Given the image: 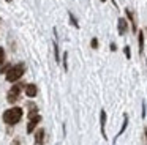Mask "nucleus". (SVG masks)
<instances>
[{"mask_svg": "<svg viewBox=\"0 0 147 145\" xmlns=\"http://www.w3.org/2000/svg\"><path fill=\"white\" fill-rule=\"evenodd\" d=\"M125 13H127V17L130 19V22H131V28H133V32H138V25H136V17H134L133 11H131V9H125Z\"/></svg>", "mask_w": 147, "mask_h": 145, "instance_id": "9", "label": "nucleus"}, {"mask_svg": "<svg viewBox=\"0 0 147 145\" xmlns=\"http://www.w3.org/2000/svg\"><path fill=\"white\" fill-rule=\"evenodd\" d=\"M13 145H19V142H18V140H14V142H13Z\"/></svg>", "mask_w": 147, "mask_h": 145, "instance_id": "20", "label": "nucleus"}, {"mask_svg": "<svg viewBox=\"0 0 147 145\" xmlns=\"http://www.w3.org/2000/svg\"><path fill=\"white\" fill-rule=\"evenodd\" d=\"M90 46H92V49H98V40H96V38H92Z\"/></svg>", "mask_w": 147, "mask_h": 145, "instance_id": "16", "label": "nucleus"}, {"mask_svg": "<svg viewBox=\"0 0 147 145\" xmlns=\"http://www.w3.org/2000/svg\"><path fill=\"white\" fill-rule=\"evenodd\" d=\"M68 16H70V22H71V25H73V27H79V24H78V19L74 17L73 16V13H68Z\"/></svg>", "mask_w": 147, "mask_h": 145, "instance_id": "13", "label": "nucleus"}, {"mask_svg": "<svg viewBox=\"0 0 147 145\" xmlns=\"http://www.w3.org/2000/svg\"><path fill=\"white\" fill-rule=\"evenodd\" d=\"M40 122H41V117H40L38 112L29 113V125H27V132H29V134H32V132L36 129V126H38Z\"/></svg>", "mask_w": 147, "mask_h": 145, "instance_id": "4", "label": "nucleus"}, {"mask_svg": "<svg viewBox=\"0 0 147 145\" xmlns=\"http://www.w3.org/2000/svg\"><path fill=\"white\" fill-rule=\"evenodd\" d=\"M63 69L68 71V52H63Z\"/></svg>", "mask_w": 147, "mask_h": 145, "instance_id": "14", "label": "nucleus"}, {"mask_svg": "<svg viewBox=\"0 0 147 145\" xmlns=\"http://www.w3.org/2000/svg\"><path fill=\"white\" fill-rule=\"evenodd\" d=\"M45 136H46L45 129L40 128L38 131L35 132V145H45Z\"/></svg>", "mask_w": 147, "mask_h": 145, "instance_id": "8", "label": "nucleus"}, {"mask_svg": "<svg viewBox=\"0 0 147 145\" xmlns=\"http://www.w3.org/2000/svg\"><path fill=\"white\" fill-rule=\"evenodd\" d=\"M142 118H146V101L142 103Z\"/></svg>", "mask_w": 147, "mask_h": 145, "instance_id": "18", "label": "nucleus"}, {"mask_svg": "<svg viewBox=\"0 0 147 145\" xmlns=\"http://www.w3.org/2000/svg\"><path fill=\"white\" fill-rule=\"evenodd\" d=\"M146 33H144V30H139V33H138V46H139V54H144V40H146Z\"/></svg>", "mask_w": 147, "mask_h": 145, "instance_id": "10", "label": "nucleus"}, {"mask_svg": "<svg viewBox=\"0 0 147 145\" xmlns=\"http://www.w3.org/2000/svg\"><path fill=\"white\" fill-rule=\"evenodd\" d=\"M115 49H117V46H115L114 43H111V50H115Z\"/></svg>", "mask_w": 147, "mask_h": 145, "instance_id": "19", "label": "nucleus"}, {"mask_svg": "<svg viewBox=\"0 0 147 145\" xmlns=\"http://www.w3.org/2000/svg\"><path fill=\"white\" fill-rule=\"evenodd\" d=\"M5 63V49L3 47H0V66Z\"/></svg>", "mask_w": 147, "mask_h": 145, "instance_id": "15", "label": "nucleus"}, {"mask_svg": "<svg viewBox=\"0 0 147 145\" xmlns=\"http://www.w3.org/2000/svg\"><path fill=\"white\" fill-rule=\"evenodd\" d=\"M22 90H24V85H22V84H14L13 87L8 90V93H7V101H8L10 104L18 103V101H19V98H21Z\"/></svg>", "mask_w": 147, "mask_h": 145, "instance_id": "3", "label": "nucleus"}, {"mask_svg": "<svg viewBox=\"0 0 147 145\" xmlns=\"http://www.w3.org/2000/svg\"><path fill=\"white\" fill-rule=\"evenodd\" d=\"M117 30H119V35H120V36H123V35L128 32V21L125 17H119V21H117Z\"/></svg>", "mask_w": 147, "mask_h": 145, "instance_id": "6", "label": "nucleus"}, {"mask_svg": "<svg viewBox=\"0 0 147 145\" xmlns=\"http://www.w3.org/2000/svg\"><path fill=\"white\" fill-rule=\"evenodd\" d=\"M101 2H106V0H101Z\"/></svg>", "mask_w": 147, "mask_h": 145, "instance_id": "21", "label": "nucleus"}, {"mask_svg": "<svg viewBox=\"0 0 147 145\" xmlns=\"http://www.w3.org/2000/svg\"><path fill=\"white\" fill-rule=\"evenodd\" d=\"M106 120H108L106 110H103V109H101V112H100V129H101V136H103V139H108V134H106Z\"/></svg>", "mask_w": 147, "mask_h": 145, "instance_id": "5", "label": "nucleus"}, {"mask_svg": "<svg viewBox=\"0 0 147 145\" xmlns=\"http://www.w3.org/2000/svg\"><path fill=\"white\" fill-rule=\"evenodd\" d=\"M26 72V63H16V65H11V68L7 71V81L14 84L18 82Z\"/></svg>", "mask_w": 147, "mask_h": 145, "instance_id": "2", "label": "nucleus"}, {"mask_svg": "<svg viewBox=\"0 0 147 145\" xmlns=\"http://www.w3.org/2000/svg\"><path fill=\"white\" fill-rule=\"evenodd\" d=\"M24 91H26V96L35 98L38 95V87L35 84H27V85H24Z\"/></svg>", "mask_w": 147, "mask_h": 145, "instance_id": "7", "label": "nucleus"}, {"mask_svg": "<svg viewBox=\"0 0 147 145\" xmlns=\"http://www.w3.org/2000/svg\"><path fill=\"white\" fill-rule=\"evenodd\" d=\"M22 115H24V110L21 109V107H18V106H13V107H10V109L5 110L3 115H2V118H3V122L7 123V125L13 126V125H18V123L21 122Z\"/></svg>", "mask_w": 147, "mask_h": 145, "instance_id": "1", "label": "nucleus"}, {"mask_svg": "<svg viewBox=\"0 0 147 145\" xmlns=\"http://www.w3.org/2000/svg\"><path fill=\"white\" fill-rule=\"evenodd\" d=\"M127 126H128V115L125 113V115H123V123H122V126H120V131L117 132V136H115V139H119L122 134H123V132H125V129H127ZM115 139H114V140H115Z\"/></svg>", "mask_w": 147, "mask_h": 145, "instance_id": "11", "label": "nucleus"}, {"mask_svg": "<svg viewBox=\"0 0 147 145\" xmlns=\"http://www.w3.org/2000/svg\"><path fill=\"white\" fill-rule=\"evenodd\" d=\"M123 54L127 55V58H130L131 57V52H130V46H125L123 47Z\"/></svg>", "mask_w": 147, "mask_h": 145, "instance_id": "17", "label": "nucleus"}, {"mask_svg": "<svg viewBox=\"0 0 147 145\" xmlns=\"http://www.w3.org/2000/svg\"><path fill=\"white\" fill-rule=\"evenodd\" d=\"M52 46H54V58H55V62H60V50H59V44H57V41H54L52 43Z\"/></svg>", "mask_w": 147, "mask_h": 145, "instance_id": "12", "label": "nucleus"}]
</instances>
